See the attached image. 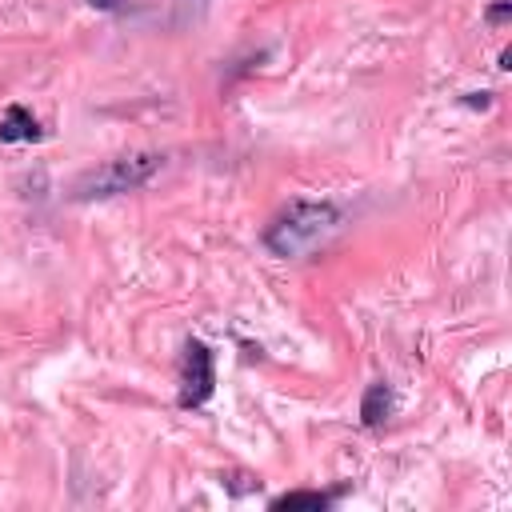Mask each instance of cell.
Instances as JSON below:
<instances>
[{
    "label": "cell",
    "mask_w": 512,
    "mask_h": 512,
    "mask_svg": "<svg viewBox=\"0 0 512 512\" xmlns=\"http://www.w3.org/2000/svg\"><path fill=\"white\" fill-rule=\"evenodd\" d=\"M40 136V128H36V120L24 112V108H8L4 112V120H0V140H36Z\"/></svg>",
    "instance_id": "277c9868"
},
{
    "label": "cell",
    "mask_w": 512,
    "mask_h": 512,
    "mask_svg": "<svg viewBox=\"0 0 512 512\" xmlns=\"http://www.w3.org/2000/svg\"><path fill=\"white\" fill-rule=\"evenodd\" d=\"M88 4H92V8H116L120 0H88Z\"/></svg>",
    "instance_id": "52a82bcc"
},
{
    "label": "cell",
    "mask_w": 512,
    "mask_h": 512,
    "mask_svg": "<svg viewBox=\"0 0 512 512\" xmlns=\"http://www.w3.org/2000/svg\"><path fill=\"white\" fill-rule=\"evenodd\" d=\"M164 156L160 152H132V156H116L92 172H84L72 188L76 200H104V196H120V192H132L140 184H148L156 172H160Z\"/></svg>",
    "instance_id": "7a4b0ae2"
},
{
    "label": "cell",
    "mask_w": 512,
    "mask_h": 512,
    "mask_svg": "<svg viewBox=\"0 0 512 512\" xmlns=\"http://www.w3.org/2000/svg\"><path fill=\"white\" fill-rule=\"evenodd\" d=\"M212 392V352L204 344H188L184 348V372H180V404H204Z\"/></svg>",
    "instance_id": "3957f363"
},
{
    "label": "cell",
    "mask_w": 512,
    "mask_h": 512,
    "mask_svg": "<svg viewBox=\"0 0 512 512\" xmlns=\"http://www.w3.org/2000/svg\"><path fill=\"white\" fill-rule=\"evenodd\" d=\"M324 504H328V496H320V492H288L276 500V508H324Z\"/></svg>",
    "instance_id": "8992f818"
},
{
    "label": "cell",
    "mask_w": 512,
    "mask_h": 512,
    "mask_svg": "<svg viewBox=\"0 0 512 512\" xmlns=\"http://www.w3.org/2000/svg\"><path fill=\"white\" fill-rule=\"evenodd\" d=\"M384 412H388V388H384V384H372V388H368V396H364L360 416H364V424H380V420H384Z\"/></svg>",
    "instance_id": "5b68a950"
},
{
    "label": "cell",
    "mask_w": 512,
    "mask_h": 512,
    "mask_svg": "<svg viewBox=\"0 0 512 512\" xmlns=\"http://www.w3.org/2000/svg\"><path fill=\"white\" fill-rule=\"evenodd\" d=\"M340 224V212L332 204H292L268 232H264V244L276 252V256H304L308 248H316L328 232H336Z\"/></svg>",
    "instance_id": "6da1fadb"
}]
</instances>
